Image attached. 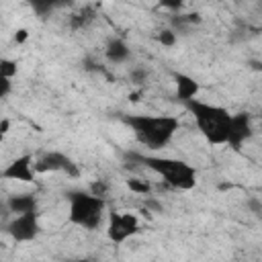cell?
Listing matches in <instances>:
<instances>
[{
	"label": "cell",
	"mask_w": 262,
	"mask_h": 262,
	"mask_svg": "<svg viewBox=\"0 0 262 262\" xmlns=\"http://www.w3.org/2000/svg\"><path fill=\"white\" fill-rule=\"evenodd\" d=\"M27 37H29L27 29H18V31L14 33V43H25V41H27Z\"/></svg>",
	"instance_id": "7402d4cb"
},
{
	"label": "cell",
	"mask_w": 262,
	"mask_h": 262,
	"mask_svg": "<svg viewBox=\"0 0 262 262\" xmlns=\"http://www.w3.org/2000/svg\"><path fill=\"white\" fill-rule=\"evenodd\" d=\"M254 137V123H252V115L242 111V113H233L231 115V123H229V133H227V143L233 151H239L244 147V143H248Z\"/></svg>",
	"instance_id": "ba28073f"
},
{
	"label": "cell",
	"mask_w": 262,
	"mask_h": 262,
	"mask_svg": "<svg viewBox=\"0 0 262 262\" xmlns=\"http://www.w3.org/2000/svg\"><path fill=\"white\" fill-rule=\"evenodd\" d=\"M10 90H12V80L0 78V98H8Z\"/></svg>",
	"instance_id": "ffe728a7"
},
{
	"label": "cell",
	"mask_w": 262,
	"mask_h": 262,
	"mask_svg": "<svg viewBox=\"0 0 262 262\" xmlns=\"http://www.w3.org/2000/svg\"><path fill=\"white\" fill-rule=\"evenodd\" d=\"M184 108L192 115L194 125L207 143H211V145H225L227 143L231 113L225 106L194 98V100L186 102Z\"/></svg>",
	"instance_id": "3957f363"
},
{
	"label": "cell",
	"mask_w": 262,
	"mask_h": 262,
	"mask_svg": "<svg viewBox=\"0 0 262 262\" xmlns=\"http://www.w3.org/2000/svg\"><path fill=\"white\" fill-rule=\"evenodd\" d=\"M8 131H10V119L2 117V121H0V137H6Z\"/></svg>",
	"instance_id": "44dd1931"
},
{
	"label": "cell",
	"mask_w": 262,
	"mask_h": 262,
	"mask_svg": "<svg viewBox=\"0 0 262 262\" xmlns=\"http://www.w3.org/2000/svg\"><path fill=\"white\" fill-rule=\"evenodd\" d=\"M16 72H18L16 59H10V57H2V59H0V78L14 80V78H16Z\"/></svg>",
	"instance_id": "5bb4252c"
},
{
	"label": "cell",
	"mask_w": 262,
	"mask_h": 262,
	"mask_svg": "<svg viewBox=\"0 0 262 262\" xmlns=\"http://www.w3.org/2000/svg\"><path fill=\"white\" fill-rule=\"evenodd\" d=\"M121 121L131 129L133 137L147 149H164L170 145L180 129V119L176 115H156V113H131L121 115Z\"/></svg>",
	"instance_id": "6da1fadb"
},
{
	"label": "cell",
	"mask_w": 262,
	"mask_h": 262,
	"mask_svg": "<svg viewBox=\"0 0 262 262\" xmlns=\"http://www.w3.org/2000/svg\"><path fill=\"white\" fill-rule=\"evenodd\" d=\"M96 4H102V2H108V0H94Z\"/></svg>",
	"instance_id": "cb8c5ba5"
},
{
	"label": "cell",
	"mask_w": 262,
	"mask_h": 262,
	"mask_svg": "<svg viewBox=\"0 0 262 262\" xmlns=\"http://www.w3.org/2000/svg\"><path fill=\"white\" fill-rule=\"evenodd\" d=\"M156 39H158V43L164 45V47H174V45H176V33L170 31V29L160 31V33L156 35Z\"/></svg>",
	"instance_id": "2e32d148"
},
{
	"label": "cell",
	"mask_w": 262,
	"mask_h": 262,
	"mask_svg": "<svg viewBox=\"0 0 262 262\" xmlns=\"http://www.w3.org/2000/svg\"><path fill=\"white\" fill-rule=\"evenodd\" d=\"M68 199V221L76 227L94 231L106 221V201L94 194L90 188H74L66 192Z\"/></svg>",
	"instance_id": "277c9868"
},
{
	"label": "cell",
	"mask_w": 262,
	"mask_h": 262,
	"mask_svg": "<svg viewBox=\"0 0 262 262\" xmlns=\"http://www.w3.org/2000/svg\"><path fill=\"white\" fill-rule=\"evenodd\" d=\"M254 68H256L258 72H262V61H260V63H254Z\"/></svg>",
	"instance_id": "603a6c76"
},
{
	"label": "cell",
	"mask_w": 262,
	"mask_h": 262,
	"mask_svg": "<svg viewBox=\"0 0 262 262\" xmlns=\"http://www.w3.org/2000/svg\"><path fill=\"white\" fill-rule=\"evenodd\" d=\"M172 80H174V90H176L178 102L186 104V102L199 98L201 84H199V80L194 76H190L186 72H172Z\"/></svg>",
	"instance_id": "30bf717a"
},
{
	"label": "cell",
	"mask_w": 262,
	"mask_h": 262,
	"mask_svg": "<svg viewBox=\"0 0 262 262\" xmlns=\"http://www.w3.org/2000/svg\"><path fill=\"white\" fill-rule=\"evenodd\" d=\"M37 172L39 174H47V172H66L68 176H78V166L74 164V160L70 156H66L63 151L51 149L45 151L43 156L37 158Z\"/></svg>",
	"instance_id": "9c48e42d"
},
{
	"label": "cell",
	"mask_w": 262,
	"mask_h": 262,
	"mask_svg": "<svg viewBox=\"0 0 262 262\" xmlns=\"http://www.w3.org/2000/svg\"><path fill=\"white\" fill-rule=\"evenodd\" d=\"M29 6L35 10L37 16H47L49 12H53L55 8H63V6H72L76 0H27Z\"/></svg>",
	"instance_id": "4fadbf2b"
},
{
	"label": "cell",
	"mask_w": 262,
	"mask_h": 262,
	"mask_svg": "<svg viewBox=\"0 0 262 262\" xmlns=\"http://www.w3.org/2000/svg\"><path fill=\"white\" fill-rule=\"evenodd\" d=\"M104 57L108 63L113 66H121V63H127L129 57H131V47L125 39H119V37H113L106 45H104Z\"/></svg>",
	"instance_id": "7c38bea8"
},
{
	"label": "cell",
	"mask_w": 262,
	"mask_h": 262,
	"mask_svg": "<svg viewBox=\"0 0 262 262\" xmlns=\"http://www.w3.org/2000/svg\"><path fill=\"white\" fill-rule=\"evenodd\" d=\"M139 229H141L139 217L131 211H111L106 215V237L115 246H121L127 239L135 237Z\"/></svg>",
	"instance_id": "5b68a950"
},
{
	"label": "cell",
	"mask_w": 262,
	"mask_h": 262,
	"mask_svg": "<svg viewBox=\"0 0 262 262\" xmlns=\"http://www.w3.org/2000/svg\"><path fill=\"white\" fill-rule=\"evenodd\" d=\"M141 166L160 176L170 188L176 190H192L199 182V170L180 158L172 156H156V154H131Z\"/></svg>",
	"instance_id": "7a4b0ae2"
},
{
	"label": "cell",
	"mask_w": 262,
	"mask_h": 262,
	"mask_svg": "<svg viewBox=\"0 0 262 262\" xmlns=\"http://www.w3.org/2000/svg\"><path fill=\"white\" fill-rule=\"evenodd\" d=\"M6 209L12 215L33 213V211H39V201L33 192H16V194H10L6 199Z\"/></svg>",
	"instance_id": "8fae6325"
},
{
	"label": "cell",
	"mask_w": 262,
	"mask_h": 262,
	"mask_svg": "<svg viewBox=\"0 0 262 262\" xmlns=\"http://www.w3.org/2000/svg\"><path fill=\"white\" fill-rule=\"evenodd\" d=\"M127 186H129V190L135 192V194H143V196H147V194L151 192L149 182H145V180H141V178H129V180H127Z\"/></svg>",
	"instance_id": "9a60e30c"
},
{
	"label": "cell",
	"mask_w": 262,
	"mask_h": 262,
	"mask_svg": "<svg viewBox=\"0 0 262 262\" xmlns=\"http://www.w3.org/2000/svg\"><path fill=\"white\" fill-rule=\"evenodd\" d=\"M129 78H131L133 84H143L145 78H147V72H145L143 68H133V70L129 72Z\"/></svg>",
	"instance_id": "e0dca14e"
},
{
	"label": "cell",
	"mask_w": 262,
	"mask_h": 262,
	"mask_svg": "<svg viewBox=\"0 0 262 262\" xmlns=\"http://www.w3.org/2000/svg\"><path fill=\"white\" fill-rule=\"evenodd\" d=\"M88 188H90L94 194H98V196H106V192H108V184H106L104 180H94Z\"/></svg>",
	"instance_id": "ac0fdd59"
},
{
	"label": "cell",
	"mask_w": 262,
	"mask_h": 262,
	"mask_svg": "<svg viewBox=\"0 0 262 262\" xmlns=\"http://www.w3.org/2000/svg\"><path fill=\"white\" fill-rule=\"evenodd\" d=\"M158 2H160V6L166 8V10H180V8L186 4V0H158Z\"/></svg>",
	"instance_id": "d6986e66"
},
{
	"label": "cell",
	"mask_w": 262,
	"mask_h": 262,
	"mask_svg": "<svg viewBox=\"0 0 262 262\" xmlns=\"http://www.w3.org/2000/svg\"><path fill=\"white\" fill-rule=\"evenodd\" d=\"M37 158L33 154H20L16 158H12L0 172V176L4 180H12V182H35L39 172H37Z\"/></svg>",
	"instance_id": "52a82bcc"
},
{
	"label": "cell",
	"mask_w": 262,
	"mask_h": 262,
	"mask_svg": "<svg viewBox=\"0 0 262 262\" xmlns=\"http://www.w3.org/2000/svg\"><path fill=\"white\" fill-rule=\"evenodd\" d=\"M6 233H8L10 239L16 242V244H29V242H35V239L39 237V233H41L39 211L12 215V219L6 223Z\"/></svg>",
	"instance_id": "8992f818"
}]
</instances>
